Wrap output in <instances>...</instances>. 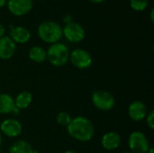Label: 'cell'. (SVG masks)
<instances>
[{
	"instance_id": "cell-27",
	"label": "cell",
	"mask_w": 154,
	"mask_h": 153,
	"mask_svg": "<svg viewBox=\"0 0 154 153\" xmlns=\"http://www.w3.org/2000/svg\"><path fill=\"white\" fill-rule=\"evenodd\" d=\"M2 143H3V134L0 132V146L2 145Z\"/></svg>"
},
{
	"instance_id": "cell-17",
	"label": "cell",
	"mask_w": 154,
	"mask_h": 153,
	"mask_svg": "<svg viewBox=\"0 0 154 153\" xmlns=\"http://www.w3.org/2000/svg\"><path fill=\"white\" fill-rule=\"evenodd\" d=\"M29 59L36 63H42L47 60L46 50L41 46H33L29 50L28 52Z\"/></svg>"
},
{
	"instance_id": "cell-12",
	"label": "cell",
	"mask_w": 154,
	"mask_h": 153,
	"mask_svg": "<svg viewBox=\"0 0 154 153\" xmlns=\"http://www.w3.org/2000/svg\"><path fill=\"white\" fill-rule=\"evenodd\" d=\"M122 142L121 136L116 132L106 133L101 138V145L106 151L116 150Z\"/></svg>"
},
{
	"instance_id": "cell-24",
	"label": "cell",
	"mask_w": 154,
	"mask_h": 153,
	"mask_svg": "<svg viewBox=\"0 0 154 153\" xmlns=\"http://www.w3.org/2000/svg\"><path fill=\"white\" fill-rule=\"evenodd\" d=\"M5 4H6V0H0V8L5 6Z\"/></svg>"
},
{
	"instance_id": "cell-20",
	"label": "cell",
	"mask_w": 154,
	"mask_h": 153,
	"mask_svg": "<svg viewBox=\"0 0 154 153\" xmlns=\"http://www.w3.org/2000/svg\"><path fill=\"white\" fill-rule=\"evenodd\" d=\"M145 119H146V124H147L148 128H149L150 130L153 131L154 130V111L153 110H151V111L147 114V115H146Z\"/></svg>"
},
{
	"instance_id": "cell-10",
	"label": "cell",
	"mask_w": 154,
	"mask_h": 153,
	"mask_svg": "<svg viewBox=\"0 0 154 153\" xmlns=\"http://www.w3.org/2000/svg\"><path fill=\"white\" fill-rule=\"evenodd\" d=\"M148 114L146 105L140 100L132 102L128 106V115L134 122H141L145 119Z\"/></svg>"
},
{
	"instance_id": "cell-22",
	"label": "cell",
	"mask_w": 154,
	"mask_h": 153,
	"mask_svg": "<svg viewBox=\"0 0 154 153\" xmlns=\"http://www.w3.org/2000/svg\"><path fill=\"white\" fill-rule=\"evenodd\" d=\"M5 27L3 26V24H1V23H0V38L4 37V36H5Z\"/></svg>"
},
{
	"instance_id": "cell-4",
	"label": "cell",
	"mask_w": 154,
	"mask_h": 153,
	"mask_svg": "<svg viewBox=\"0 0 154 153\" xmlns=\"http://www.w3.org/2000/svg\"><path fill=\"white\" fill-rule=\"evenodd\" d=\"M92 103L94 106L100 111H110L116 105L114 96L106 90H96L92 93Z\"/></svg>"
},
{
	"instance_id": "cell-2",
	"label": "cell",
	"mask_w": 154,
	"mask_h": 153,
	"mask_svg": "<svg viewBox=\"0 0 154 153\" xmlns=\"http://www.w3.org/2000/svg\"><path fill=\"white\" fill-rule=\"evenodd\" d=\"M38 35L42 41L46 43L53 44L59 42L62 37L61 26L53 21H46L42 23L38 27Z\"/></svg>"
},
{
	"instance_id": "cell-18",
	"label": "cell",
	"mask_w": 154,
	"mask_h": 153,
	"mask_svg": "<svg viewBox=\"0 0 154 153\" xmlns=\"http://www.w3.org/2000/svg\"><path fill=\"white\" fill-rule=\"evenodd\" d=\"M149 0H130L131 7L138 12L143 11L148 7Z\"/></svg>"
},
{
	"instance_id": "cell-30",
	"label": "cell",
	"mask_w": 154,
	"mask_h": 153,
	"mask_svg": "<svg viewBox=\"0 0 154 153\" xmlns=\"http://www.w3.org/2000/svg\"><path fill=\"white\" fill-rule=\"evenodd\" d=\"M122 153H133V152H131V151H125V152H122Z\"/></svg>"
},
{
	"instance_id": "cell-25",
	"label": "cell",
	"mask_w": 154,
	"mask_h": 153,
	"mask_svg": "<svg viewBox=\"0 0 154 153\" xmlns=\"http://www.w3.org/2000/svg\"><path fill=\"white\" fill-rule=\"evenodd\" d=\"M153 13H154V9H152V12H151V21H152V23H153L154 22Z\"/></svg>"
},
{
	"instance_id": "cell-3",
	"label": "cell",
	"mask_w": 154,
	"mask_h": 153,
	"mask_svg": "<svg viewBox=\"0 0 154 153\" xmlns=\"http://www.w3.org/2000/svg\"><path fill=\"white\" fill-rule=\"evenodd\" d=\"M69 48L64 43L56 42L51 44L46 50L47 60L54 67H63L69 60Z\"/></svg>"
},
{
	"instance_id": "cell-6",
	"label": "cell",
	"mask_w": 154,
	"mask_h": 153,
	"mask_svg": "<svg viewBox=\"0 0 154 153\" xmlns=\"http://www.w3.org/2000/svg\"><path fill=\"white\" fill-rule=\"evenodd\" d=\"M69 60L71 64L79 69H87L93 63V59L90 53L83 49H75L70 51Z\"/></svg>"
},
{
	"instance_id": "cell-23",
	"label": "cell",
	"mask_w": 154,
	"mask_h": 153,
	"mask_svg": "<svg viewBox=\"0 0 154 153\" xmlns=\"http://www.w3.org/2000/svg\"><path fill=\"white\" fill-rule=\"evenodd\" d=\"M20 114V110L18 109V108H16V107H14V110L12 111V113H11V115H18Z\"/></svg>"
},
{
	"instance_id": "cell-1",
	"label": "cell",
	"mask_w": 154,
	"mask_h": 153,
	"mask_svg": "<svg viewBox=\"0 0 154 153\" xmlns=\"http://www.w3.org/2000/svg\"><path fill=\"white\" fill-rule=\"evenodd\" d=\"M67 133L72 139L80 142H87L93 139L95 127L88 118L79 115L72 118L67 125Z\"/></svg>"
},
{
	"instance_id": "cell-8",
	"label": "cell",
	"mask_w": 154,
	"mask_h": 153,
	"mask_svg": "<svg viewBox=\"0 0 154 153\" xmlns=\"http://www.w3.org/2000/svg\"><path fill=\"white\" fill-rule=\"evenodd\" d=\"M23 131L22 124L14 118L5 119L0 124V132L3 135L8 138L18 137Z\"/></svg>"
},
{
	"instance_id": "cell-19",
	"label": "cell",
	"mask_w": 154,
	"mask_h": 153,
	"mask_svg": "<svg viewBox=\"0 0 154 153\" xmlns=\"http://www.w3.org/2000/svg\"><path fill=\"white\" fill-rule=\"evenodd\" d=\"M71 116L69 114H68L67 112H60L57 116H56V121L57 123L61 125V126H66L70 123L71 121Z\"/></svg>"
},
{
	"instance_id": "cell-13",
	"label": "cell",
	"mask_w": 154,
	"mask_h": 153,
	"mask_svg": "<svg viewBox=\"0 0 154 153\" xmlns=\"http://www.w3.org/2000/svg\"><path fill=\"white\" fill-rule=\"evenodd\" d=\"M13 41L16 44H23L30 41L31 39V32L28 29L23 26H15L12 27L10 30V36H9Z\"/></svg>"
},
{
	"instance_id": "cell-21",
	"label": "cell",
	"mask_w": 154,
	"mask_h": 153,
	"mask_svg": "<svg viewBox=\"0 0 154 153\" xmlns=\"http://www.w3.org/2000/svg\"><path fill=\"white\" fill-rule=\"evenodd\" d=\"M63 22L65 23V24L71 23V22H72V18H71V16H70L69 14H66V15L63 17Z\"/></svg>"
},
{
	"instance_id": "cell-14",
	"label": "cell",
	"mask_w": 154,
	"mask_h": 153,
	"mask_svg": "<svg viewBox=\"0 0 154 153\" xmlns=\"http://www.w3.org/2000/svg\"><path fill=\"white\" fill-rule=\"evenodd\" d=\"M14 99L15 107L21 111L23 109H27L31 106L32 102V95L29 91H22Z\"/></svg>"
},
{
	"instance_id": "cell-9",
	"label": "cell",
	"mask_w": 154,
	"mask_h": 153,
	"mask_svg": "<svg viewBox=\"0 0 154 153\" xmlns=\"http://www.w3.org/2000/svg\"><path fill=\"white\" fill-rule=\"evenodd\" d=\"M7 8L15 16H23L32 8V0H8Z\"/></svg>"
},
{
	"instance_id": "cell-26",
	"label": "cell",
	"mask_w": 154,
	"mask_h": 153,
	"mask_svg": "<svg viewBox=\"0 0 154 153\" xmlns=\"http://www.w3.org/2000/svg\"><path fill=\"white\" fill-rule=\"evenodd\" d=\"M89 1H91V2H93V3H97V4H98V3H102V2H104L105 0H89Z\"/></svg>"
},
{
	"instance_id": "cell-15",
	"label": "cell",
	"mask_w": 154,
	"mask_h": 153,
	"mask_svg": "<svg viewBox=\"0 0 154 153\" xmlns=\"http://www.w3.org/2000/svg\"><path fill=\"white\" fill-rule=\"evenodd\" d=\"M14 107V99L12 96L6 93L0 94V115L11 114Z\"/></svg>"
},
{
	"instance_id": "cell-11",
	"label": "cell",
	"mask_w": 154,
	"mask_h": 153,
	"mask_svg": "<svg viewBox=\"0 0 154 153\" xmlns=\"http://www.w3.org/2000/svg\"><path fill=\"white\" fill-rule=\"evenodd\" d=\"M16 44L9 36L0 38V59L3 60H10L15 53Z\"/></svg>"
},
{
	"instance_id": "cell-29",
	"label": "cell",
	"mask_w": 154,
	"mask_h": 153,
	"mask_svg": "<svg viewBox=\"0 0 154 153\" xmlns=\"http://www.w3.org/2000/svg\"><path fill=\"white\" fill-rule=\"evenodd\" d=\"M147 153H154V150L152 148V147H151V148L149 149V151H148V152Z\"/></svg>"
},
{
	"instance_id": "cell-28",
	"label": "cell",
	"mask_w": 154,
	"mask_h": 153,
	"mask_svg": "<svg viewBox=\"0 0 154 153\" xmlns=\"http://www.w3.org/2000/svg\"><path fill=\"white\" fill-rule=\"evenodd\" d=\"M64 153H77L75 151H73V150H68V151H66Z\"/></svg>"
},
{
	"instance_id": "cell-16",
	"label": "cell",
	"mask_w": 154,
	"mask_h": 153,
	"mask_svg": "<svg viewBox=\"0 0 154 153\" xmlns=\"http://www.w3.org/2000/svg\"><path fill=\"white\" fill-rule=\"evenodd\" d=\"M9 153H38L32 145L23 140L14 142L9 148Z\"/></svg>"
},
{
	"instance_id": "cell-5",
	"label": "cell",
	"mask_w": 154,
	"mask_h": 153,
	"mask_svg": "<svg viewBox=\"0 0 154 153\" xmlns=\"http://www.w3.org/2000/svg\"><path fill=\"white\" fill-rule=\"evenodd\" d=\"M128 146L133 153H147L151 148L146 135L140 131H134L129 135Z\"/></svg>"
},
{
	"instance_id": "cell-7",
	"label": "cell",
	"mask_w": 154,
	"mask_h": 153,
	"mask_svg": "<svg viewBox=\"0 0 154 153\" xmlns=\"http://www.w3.org/2000/svg\"><path fill=\"white\" fill-rule=\"evenodd\" d=\"M62 35H64L69 42L78 43L85 39L86 32L84 28L79 23L71 22L65 24L62 28Z\"/></svg>"
}]
</instances>
